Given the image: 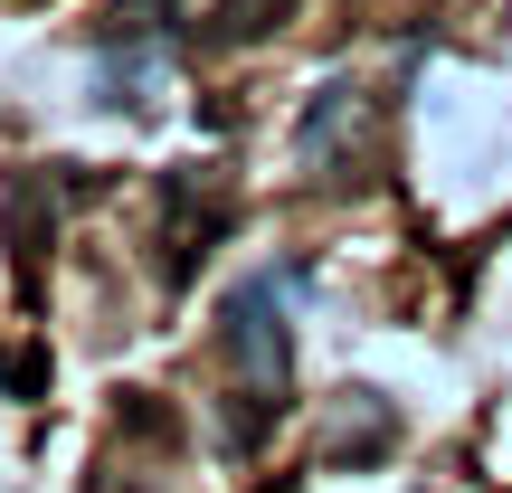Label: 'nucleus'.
Segmentation results:
<instances>
[{
	"label": "nucleus",
	"mask_w": 512,
	"mask_h": 493,
	"mask_svg": "<svg viewBox=\"0 0 512 493\" xmlns=\"http://www.w3.org/2000/svg\"><path fill=\"white\" fill-rule=\"evenodd\" d=\"M228 361H238L228 446L256 456V446L285 427V408H294V323H285V285H275V275H247V285L228 294Z\"/></svg>",
	"instance_id": "f257e3e1"
},
{
	"label": "nucleus",
	"mask_w": 512,
	"mask_h": 493,
	"mask_svg": "<svg viewBox=\"0 0 512 493\" xmlns=\"http://www.w3.org/2000/svg\"><path fill=\"white\" fill-rule=\"evenodd\" d=\"M361 124H370V95L351 86V76H323V86H313V105H304V124H294V143H304V171H323L332 190H361V181H370Z\"/></svg>",
	"instance_id": "f03ea898"
},
{
	"label": "nucleus",
	"mask_w": 512,
	"mask_h": 493,
	"mask_svg": "<svg viewBox=\"0 0 512 493\" xmlns=\"http://www.w3.org/2000/svg\"><path fill=\"white\" fill-rule=\"evenodd\" d=\"M162 209H171V228H162V294H181L190 275H200V256L228 238V228H238V200H209L200 190V171H171L162 181Z\"/></svg>",
	"instance_id": "7ed1b4c3"
},
{
	"label": "nucleus",
	"mask_w": 512,
	"mask_h": 493,
	"mask_svg": "<svg viewBox=\"0 0 512 493\" xmlns=\"http://www.w3.org/2000/svg\"><path fill=\"white\" fill-rule=\"evenodd\" d=\"M67 190H57L48 171H10V256H19V294H29V304H38V285H48V238H57V200H67Z\"/></svg>",
	"instance_id": "20e7f679"
},
{
	"label": "nucleus",
	"mask_w": 512,
	"mask_h": 493,
	"mask_svg": "<svg viewBox=\"0 0 512 493\" xmlns=\"http://www.w3.org/2000/svg\"><path fill=\"white\" fill-rule=\"evenodd\" d=\"M294 10H304V0H219V10H209V29H200V48H247V38H275Z\"/></svg>",
	"instance_id": "39448f33"
},
{
	"label": "nucleus",
	"mask_w": 512,
	"mask_h": 493,
	"mask_svg": "<svg viewBox=\"0 0 512 493\" xmlns=\"http://www.w3.org/2000/svg\"><path fill=\"white\" fill-rule=\"evenodd\" d=\"M171 19H181V0H114L105 19H95V48H152V38H171Z\"/></svg>",
	"instance_id": "423d86ee"
},
{
	"label": "nucleus",
	"mask_w": 512,
	"mask_h": 493,
	"mask_svg": "<svg viewBox=\"0 0 512 493\" xmlns=\"http://www.w3.org/2000/svg\"><path fill=\"white\" fill-rule=\"evenodd\" d=\"M105 493H114V484H105Z\"/></svg>",
	"instance_id": "0eeeda50"
}]
</instances>
